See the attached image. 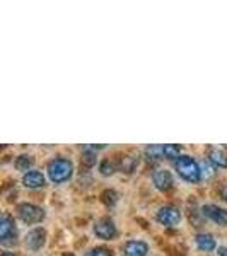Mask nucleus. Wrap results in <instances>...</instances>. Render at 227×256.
<instances>
[{
	"instance_id": "nucleus-1",
	"label": "nucleus",
	"mask_w": 227,
	"mask_h": 256,
	"mask_svg": "<svg viewBox=\"0 0 227 256\" xmlns=\"http://www.w3.org/2000/svg\"><path fill=\"white\" fill-rule=\"evenodd\" d=\"M176 169H178L180 176L183 178V180L190 181V183H196L202 178L200 166H198L196 160L192 159L190 156H181V158H178V160H176Z\"/></svg>"
},
{
	"instance_id": "nucleus-2",
	"label": "nucleus",
	"mask_w": 227,
	"mask_h": 256,
	"mask_svg": "<svg viewBox=\"0 0 227 256\" xmlns=\"http://www.w3.org/2000/svg\"><path fill=\"white\" fill-rule=\"evenodd\" d=\"M74 166L67 159H55L48 164V176L53 183H64L72 176Z\"/></svg>"
},
{
	"instance_id": "nucleus-3",
	"label": "nucleus",
	"mask_w": 227,
	"mask_h": 256,
	"mask_svg": "<svg viewBox=\"0 0 227 256\" xmlns=\"http://www.w3.org/2000/svg\"><path fill=\"white\" fill-rule=\"evenodd\" d=\"M18 214L20 217V220L26 222V224H38L44 218V212L43 208L36 207L32 204H22L18 207Z\"/></svg>"
},
{
	"instance_id": "nucleus-4",
	"label": "nucleus",
	"mask_w": 227,
	"mask_h": 256,
	"mask_svg": "<svg viewBox=\"0 0 227 256\" xmlns=\"http://www.w3.org/2000/svg\"><path fill=\"white\" fill-rule=\"evenodd\" d=\"M181 220V214L180 210L172 205H168V207H162L158 212V222L162 226H168V227H172L176 224H180Z\"/></svg>"
},
{
	"instance_id": "nucleus-5",
	"label": "nucleus",
	"mask_w": 227,
	"mask_h": 256,
	"mask_svg": "<svg viewBox=\"0 0 227 256\" xmlns=\"http://www.w3.org/2000/svg\"><path fill=\"white\" fill-rule=\"evenodd\" d=\"M94 234L101 239H111L116 236V226L111 218H99L94 224Z\"/></svg>"
},
{
	"instance_id": "nucleus-6",
	"label": "nucleus",
	"mask_w": 227,
	"mask_h": 256,
	"mask_svg": "<svg viewBox=\"0 0 227 256\" xmlns=\"http://www.w3.org/2000/svg\"><path fill=\"white\" fill-rule=\"evenodd\" d=\"M202 214L218 226H227V210L226 208H220V207H217V205H205V207L202 208Z\"/></svg>"
},
{
	"instance_id": "nucleus-7",
	"label": "nucleus",
	"mask_w": 227,
	"mask_h": 256,
	"mask_svg": "<svg viewBox=\"0 0 227 256\" xmlns=\"http://www.w3.org/2000/svg\"><path fill=\"white\" fill-rule=\"evenodd\" d=\"M152 183L156 184V188L162 190V192H168V190L172 188V184H174V181H172V174L166 169H158V171H154V174H152Z\"/></svg>"
},
{
	"instance_id": "nucleus-8",
	"label": "nucleus",
	"mask_w": 227,
	"mask_h": 256,
	"mask_svg": "<svg viewBox=\"0 0 227 256\" xmlns=\"http://www.w3.org/2000/svg\"><path fill=\"white\" fill-rule=\"evenodd\" d=\"M44 241H46V232L43 229H32L26 236V246L32 251L41 250L44 246Z\"/></svg>"
},
{
	"instance_id": "nucleus-9",
	"label": "nucleus",
	"mask_w": 227,
	"mask_h": 256,
	"mask_svg": "<svg viewBox=\"0 0 227 256\" xmlns=\"http://www.w3.org/2000/svg\"><path fill=\"white\" fill-rule=\"evenodd\" d=\"M147 251L148 248L144 241H128L123 248V254L125 256H146Z\"/></svg>"
},
{
	"instance_id": "nucleus-10",
	"label": "nucleus",
	"mask_w": 227,
	"mask_h": 256,
	"mask_svg": "<svg viewBox=\"0 0 227 256\" xmlns=\"http://www.w3.org/2000/svg\"><path fill=\"white\" fill-rule=\"evenodd\" d=\"M22 183L28 188H40L44 184V176L40 171H28L22 178Z\"/></svg>"
},
{
	"instance_id": "nucleus-11",
	"label": "nucleus",
	"mask_w": 227,
	"mask_h": 256,
	"mask_svg": "<svg viewBox=\"0 0 227 256\" xmlns=\"http://www.w3.org/2000/svg\"><path fill=\"white\" fill-rule=\"evenodd\" d=\"M208 158L214 164H217L218 168H227V154L218 147H210L208 148Z\"/></svg>"
},
{
	"instance_id": "nucleus-12",
	"label": "nucleus",
	"mask_w": 227,
	"mask_h": 256,
	"mask_svg": "<svg viewBox=\"0 0 227 256\" xmlns=\"http://www.w3.org/2000/svg\"><path fill=\"white\" fill-rule=\"evenodd\" d=\"M10 234H16L14 220L9 216H2V220H0V238H2V241L6 242Z\"/></svg>"
},
{
	"instance_id": "nucleus-13",
	"label": "nucleus",
	"mask_w": 227,
	"mask_h": 256,
	"mask_svg": "<svg viewBox=\"0 0 227 256\" xmlns=\"http://www.w3.org/2000/svg\"><path fill=\"white\" fill-rule=\"evenodd\" d=\"M195 241H196V246L200 248L202 251H212V250H216V239L210 236V234H205V232L196 234Z\"/></svg>"
},
{
	"instance_id": "nucleus-14",
	"label": "nucleus",
	"mask_w": 227,
	"mask_h": 256,
	"mask_svg": "<svg viewBox=\"0 0 227 256\" xmlns=\"http://www.w3.org/2000/svg\"><path fill=\"white\" fill-rule=\"evenodd\" d=\"M137 164H138V159L135 158V156H123L122 162H120V168L125 172H132V171H135Z\"/></svg>"
},
{
	"instance_id": "nucleus-15",
	"label": "nucleus",
	"mask_w": 227,
	"mask_h": 256,
	"mask_svg": "<svg viewBox=\"0 0 227 256\" xmlns=\"http://www.w3.org/2000/svg\"><path fill=\"white\" fill-rule=\"evenodd\" d=\"M146 156L148 159H160L164 158V146H150L146 148Z\"/></svg>"
},
{
	"instance_id": "nucleus-16",
	"label": "nucleus",
	"mask_w": 227,
	"mask_h": 256,
	"mask_svg": "<svg viewBox=\"0 0 227 256\" xmlns=\"http://www.w3.org/2000/svg\"><path fill=\"white\" fill-rule=\"evenodd\" d=\"M32 166V159L30 156H19L18 159H16V168L19 169V171H28Z\"/></svg>"
},
{
	"instance_id": "nucleus-17",
	"label": "nucleus",
	"mask_w": 227,
	"mask_h": 256,
	"mask_svg": "<svg viewBox=\"0 0 227 256\" xmlns=\"http://www.w3.org/2000/svg\"><path fill=\"white\" fill-rule=\"evenodd\" d=\"M101 198H102V204H106V205H110V207H113V205L116 204V200H118V195L113 192V190H106V192L101 195Z\"/></svg>"
},
{
	"instance_id": "nucleus-18",
	"label": "nucleus",
	"mask_w": 227,
	"mask_h": 256,
	"mask_svg": "<svg viewBox=\"0 0 227 256\" xmlns=\"http://www.w3.org/2000/svg\"><path fill=\"white\" fill-rule=\"evenodd\" d=\"M180 150H181L180 146H174V144H168V146H164V158H168V159L178 158Z\"/></svg>"
},
{
	"instance_id": "nucleus-19",
	"label": "nucleus",
	"mask_w": 227,
	"mask_h": 256,
	"mask_svg": "<svg viewBox=\"0 0 227 256\" xmlns=\"http://www.w3.org/2000/svg\"><path fill=\"white\" fill-rule=\"evenodd\" d=\"M82 164L88 166V168L94 166V164H96V154L90 152V150H86L84 154H82Z\"/></svg>"
},
{
	"instance_id": "nucleus-20",
	"label": "nucleus",
	"mask_w": 227,
	"mask_h": 256,
	"mask_svg": "<svg viewBox=\"0 0 227 256\" xmlns=\"http://www.w3.org/2000/svg\"><path fill=\"white\" fill-rule=\"evenodd\" d=\"M99 171H101V174H104V176L113 174V172H114V166H113V162H110L108 159L102 160V162H101V168H99Z\"/></svg>"
},
{
	"instance_id": "nucleus-21",
	"label": "nucleus",
	"mask_w": 227,
	"mask_h": 256,
	"mask_svg": "<svg viewBox=\"0 0 227 256\" xmlns=\"http://www.w3.org/2000/svg\"><path fill=\"white\" fill-rule=\"evenodd\" d=\"M86 256H111V251L106 248H92L86 253Z\"/></svg>"
},
{
	"instance_id": "nucleus-22",
	"label": "nucleus",
	"mask_w": 227,
	"mask_h": 256,
	"mask_svg": "<svg viewBox=\"0 0 227 256\" xmlns=\"http://www.w3.org/2000/svg\"><path fill=\"white\" fill-rule=\"evenodd\" d=\"M202 169H204V171H202V176H205V178H208V176H212V169H210V166H207V164H202Z\"/></svg>"
},
{
	"instance_id": "nucleus-23",
	"label": "nucleus",
	"mask_w": 227,
	"mask_h": 256,
	"mask_svg": "<svg viewBox=\"0 0 227 256\" xmlns=\"http://www.w3.org/2000/svg\"><path fill=\"white\" fill-rule=\"evenodd\" d=\"M218 256H227V248L226 246L218 248Z\"/></svg>"
},
{
	"instance_id": "nucleus-24",
	"label": "nucleus",
	"mask_w": 227,
	"mask_h": 256,
	"mask_svg": "<svg viewBox=\"0 0 227 256\" xmlns=\"http://www.w3.org/2000/svg\"><path fill=\"white\" fill-rule=\"evenodd\" d=\"M222 196H224L226 200H227V184H226V186H224V190H222Z\"/></svg>"
},
{
	"instance_id": "nucleus-25",
	"label": "nucleus",
	"mask_w": 227,
	"mask_h": 256,
	"mask_svg": "<svg viewBox=\"0 0 227 256\" xmlns=\"http://www.w3.org/2000/svg\"><path fill=\"white\" fill-rule=\"evenodd\" d=\"M2 256H14V254H12V253H4Z\"/></svg>"
},
{
	"instance_id": "nucleus-26",
	"label": "nucleus",
	"mask_w": 227,
	"mask_h": 256,
	"mask_svg": "<svg viewBox=\"0 0 227 256\" xmlns=\"http://www.w3.org/2000/svg\"><path fill=\"white\" fill-rule=\"evenodd\" d=\"M65 256H74V254H65Z\"/></svg>"
}]
</instances>
